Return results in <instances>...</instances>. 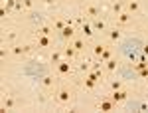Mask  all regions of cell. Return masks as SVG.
Returning a JSON list of instances; mask_svg holds the SVG:
<instances>
[{
    "instance_id": "6da1fadb",
    "label": "cell",
    "mask_w": 148,
    "mask_h": 113,
    "mask_svg": "<svg viewBox=\"0 0 148 113\" xmlns=\"http://www.w3.org/2000/svg\"><path fill=\"white\" fill-rule=\"evenodd\" d=\"M51 71L61 79H73L77 76V73H75V62H73V60H65V58H63L59 64L51 66Z\"/></svg>"
},
{
    "instance_id": "7a4b0ae2",
    "label": "cell",
    "mask_w": 148,
    "mask_h": 113,
    "mask_svg": "<svg viewBox=\"0 0 148 113\" xmlns=\"http://www.w3.org/2000/svg\"><path fill=\"white\" fill-rule=\"evenodd\" d=\"M113 26L116 28H121V30H128V28H132V26H136V16H132V14H128V12H121L119 16H113V18H109Z\"/></svg>"
},
{
    "instance_id": "3957f363",
    "label": "cell",
    "mask_w": 148,
    "mask_h": 113,
    "mask_svg": "<svg viewBox=\"0 0 148 113\" xmlns=\"http://www.w3.org/2000/svg\"><path fill=\"white\" fill-rule=\"evenodd\" d=\"M93 109L95 111H119V105L111 99V95L109 93H99L97 97H95V105H93Z\"/></svg>"
},
{
    "instance_id": "277c9868",
    "label": "cell",
    "mask_w": 148,
    "mask_h": 113,
    "mask_svg": "<svg viewBox=\"0 0 148 113\" xmlns=\"http://www.w3.org/2000/svg\"><path fill=\"white\" fill-rule=\"evenodd\" d=\"M63 81H65V79L57 78L56 73H53V71H51V73H47V76H44V78L40 79V89L47 91V93H49V95H51V93H53V91H56L57 87H59V85H61V83H63Z\"/></svg>"
},
{
    "instance_id": "5b68a950",
    "label": "cell",
    "mask_w": 148,
    "mask_h": 113,
    "mask_svg": "<svg viewBox=\"0 0 148 113\" xmlns=\"http://www.w3.org/2000/svg\"><path fill=\"white\" fill-rule=\"evenodd\" d=\"M105 46H107V40L101 38V36L95 38V40H91V42H89V56H91L93 60H101Z\"/></svg>"
},
{
    "instance_id": "8992f818",
    "label": "cell",
    "mask_w": 148,
    "mask_h": 113,
    "mask_svg": "<svg viewBox=\"0 0 148 113\" xmlns=\"http://www.w3.org/2000/svg\"><path fill=\"white\" fill-rule=\"evenodd\" d=\"M101 38H105L107 42H111V44H119L123 38H125V30H121V28H116V26H109L107 28V32H103Z\"/></svg>"
},
{
    "instance_id": "52a82bcc",
    "label": "cell",
    "mask_w": 148,
    "mask_h": 113,
    "mask_svg": "<svg viewBox=\"0 0 148 113\" xmlns=\"http://www.w3.org/2000/svg\"><path fill=\"white\" fill-rule=\"evenodd\" d=\"M77 36H79V28L73 26V24H67L61 32H57V40H59V42H71V40L77 38Z\"/></svg>"
},
{
    "instance_id": "ba28073f",
    "label": "cell",
    "mask_w": 148,
    "mask_h": 113,
    "mask_svg": "<svg viewBox=\"0 0 148 113\" xmlns=\"http://www.w3.org/2000/svg\"><path fill=\"white\" fill-rule=\"evenodd\" d=\"M121 66H123V62H121V58H111V60H107L105 64H103V68H105V71H107V76L111 78V76H116V71L121 69Z\"/></svg>"
},
{
    "instance_id": "9c48e42d",
    "label": "cell",
    "mask_w": 148,
    "mask_h": 113,
    "mask_svg": "<svg viewBox=\"0 0 148 113\" xmlns=\"http://www.w3.org/2000/svg\"><path fill=\"white\" fill-rule=\"evenodd\" d=\"M144 0H125V10L128 14H132V16H138V14H142L144 10V4H142Z\"/></svg>"
},
{
    "instance_id": "30bf717a",
    "label": "cell",
    "mask_w": 148,
    "mask_h": 113,
    "mask_svg": "<svg viewBox=\"0 0 148 113\" xmlns=\"http://www.w3.org/2000/svg\"><path fill=\"white\" fill-rule=\"evenodd\" d=\"M79 34L83 38H87V40H95V38H99V34L95 32V28H93L91 20H83V24L79 26Z\"/></svg>"
},
{
    "instance_id": "8fae6325",
    "label": "cell",
    "mask_w": 148,
    "mask_h": 113,
    "mask_svg": "<svg viewBox=\"0 0 148 113\" xmlns=\"http://www.w3.org/2000/svg\"><path fill=\"white\" fill-rule=\"evenodd\" d=\"M116 54H114V44H111V42H107V46H105V50H103V56H101V62H107V60H111V58H114Z\"/></svg>"
},
{
    "instance_id": "7c38bea8",
    "label": "cell",
    "mask_w": 148,
    "mask_h": 113,
    "mask_svg": "<svg viewBox=\"0 0 148 113\" xmlns=\"http://www.w3.org/2000/svg\"><path fill=\"white\" fill-rule=\"evenodd\" d=\"M142 56H146V58H148V42L144 44V48H142Z\"/></svg>"
}]
</instances>
